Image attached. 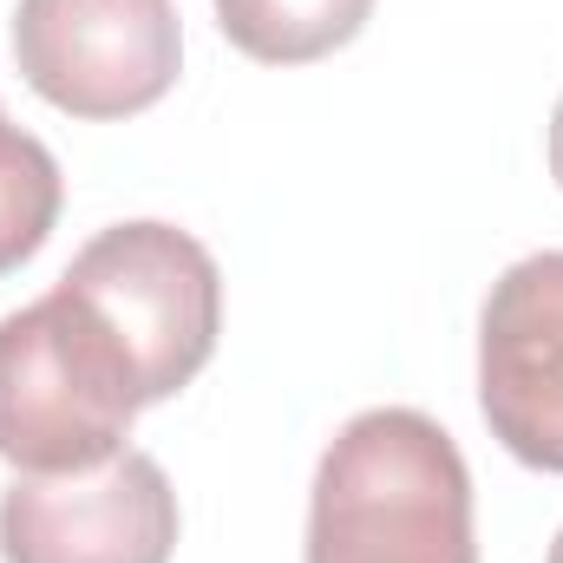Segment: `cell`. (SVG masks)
I'll use <instances>...</instances> for the list:
<instances>
[{
  "label": "cell",
  "instance_id": "obj_1",
  "mask_svg": "<svg viewBox=\"0 0 563 563\" xmlns=\"http://www.w3.org/2000/svg\"><path fill=\"white\" fill-rule=\"evenodd\" d=\"M301 563H478L452 432L413 407L354 413L314 465Z\"/></svg>",
  "mask_w": 563,
  "mask_h": 563
},
{
  "label": "cell",
  "instance_id": "obj_2",
  "mask_svg": "<svg viewBox=\"0 0 563 563\" xmlns=\"http://www.w3.org/2000/svg\"><path fill=\"white\" fill-rule=\"evenodd\" d=\"M53 288L73 295L86 321L112 341L139 407L184 394L217 354L223 276H217V256L177 223L139 217V223L99 230Z\"/></svg>",
  "mask_w": 563,
  "mask_h": 563
},
{
  "label": "cell",
  "instance_id": "obj_3",
  "mask_svg": "<svg viewBox=\"0 0 563 563\" xmlns=\"http://www.w3.org/2000/svg\"><path fill=\"white\" fill-rule=\"evenodd\" d=\"M139 394L73 295L0 314V459L13 472H86L125 452Z\"/></svg>",
  "mask_w": 563,
  "mask_h": 563
},
{
  "label": "cell",
  "instance_id": "obj_4",
  "mask_svg": "<svg viewBox=\"0 0 563 563\" xmlns=\"http://www.w3.org/2000/svg\"><path fill=\"white\" fill-rule=\"evenodd\" d=\"M13 66L66 119H139L184 66L170 0H20Z\"/></svg>",
  "mask_w": 563,
  "mask_h": 563
},
{
  "label": "cell",
  "instance_id": "obj_5",
  "mask_svg": "<svg viewBox=\"0 0 563 563\" xmlns=\"http://www.w3.org/2000/svg\"><path fill=\"white\" fill-rule=\"evenodd\" d=\"M177 492L151 452L86 472H20L0 492V563H170Z\"/></svg>",
  "mask_w": 563,
  "mask_h": 563
},
{
  "label": "cell",
  "instance_id": "obj_6",
  "mask_svg": "<svg viewBox=\"0 0 563 563\" xmlns=\"http://www.w3.org/2000/svg\"><path fill=\"white\" fill-rule=\"evenodd\" d=\"M478 413L518 465L563 472V250H538L492 282L478 314Z\"/></svg>",
  "mask_w": 563,
  "mask_h": 563
},
{
  "label": "cell",
  "instance_id": "obj_7",
  "mask_svg": "<svg viewBox=\"0 0 563 563\" xmlns=\"http://www.w3.org/2000/svg\"><path fill=\"white\" fill-rule=\"evenodd\" d=\"M374 0H217V26L263 66H308L367 26Z\"/></svg>",
  "mask_w": 563,
  "mask_h": 563
},
{
  "label": "cell",
  "instance_id": "obj_8",
  "mask_svg": "<svg viewBox=\"0 0 563 563\" xmlns=\"http://www.w3.org/2000/svg\"><path fill=\"white\" fill-rule=\"evenodd\" d=\"M59 203H66L59 157L33 132L0 119V276H13L20 263H33L46 250Z\"/></svg>",
  "mask_w": 563,
  "mask_h": 563
},
{
  "label": "cell",
  "instance_id": "obj_9",
  "mask_svg": "<svg viewBox=\"0 0 563 563\" xmlns=\"http://www.w3.org/2000/svg\"><path fill=\"white\" fill-rule=\"evenodd\" d=\"M551 177H558V190H563V99H558V112H551Z\"/></svg>",
  "mask_w": 563,
  "mask_h": 563
},
{
  "label": "cell",
  "instance_id": "obj_10",
  "mask_svg": "<svg viewBox=\"0 0 563 563\" xmlns=\"http://www.w3.org/2000/svg\"><path fill=\"white\" fill-rule=\"evenodd\" d=\"M551 563H563V531H558V544H551Z\"/></svg>",
  "mask_w": 563,
  "mask_h": 563
}]
</instances>
